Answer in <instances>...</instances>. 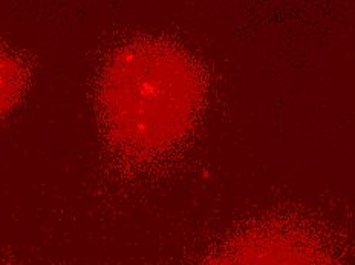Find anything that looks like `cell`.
<instances>
[{"label": "cell", "mask_w": 355, "mask_h": 265, "mask_svg": "<svg viewBox=\"0 0 355 265\" xmlns=\"http://www.w3.org/2000/svg\"><path fill=\"white\" fill-rule=\"evenodd\" d=\"M202 265H334L315 233L288 221L250 225L218 247Z\"/></svg>", "instance_id": "2"}, {"label": "cell", "mask_w": 355, "mask_h": 265, "mask_svg": "<svg viewBox=\"0 0 355 265\" xmlns=\"http://www.w3.org/2000/svg\"><path fill=\"white\" fill-rule=\"evenodd\" d=\"M28 69L19 57L0 48V119L16 108L28 87Z\"/></svg>", "instance_id": "3"}, {"label": "cell", "mask_w": 355, "mask_h": 265, "mask_svg": "<svg viewBox=\"0 0 355 265\" xmlns=\"http://www.w3.org/2000/svg\"><path fill=\"white\" fill-rule=\"evenodd\" d=\"M205 94L201 66L184 48L161 39L125 43L103 65L97 83L106 139L133 161L166 155L191 134Z\"/></svg>", "instance_id": "1"}]
</instances>
